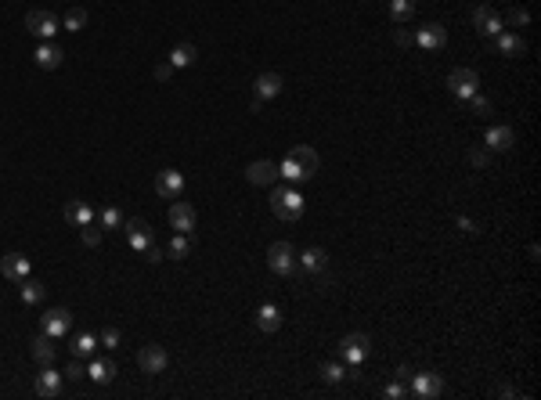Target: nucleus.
<instances>
[{
  "label": "nucleus",
  "mask_w": 541,
  "mask_h": 400,
  "mask_svg": "<svg viewBox=\"0 0 541 400\" xmlns=\"http://www.w3.org/2000/svg\"><path fill=\"white\" fill-rule=\"evenodd\" d=\"M466 109H469L473 116H487V112H491V101H487L484 94H473V98H466Z\"/></svg>",
  "instance_id": "f704fd0d"
},
{
  "label": "nucleus",
  "mask_w": 541,
  "mask_h": 400,
  "mask_svg": "<svg viewBox=\"0 0 541 400\" xmlns=\"http://www.w3.org/2000/svg\"><path fill=\"white\" fill-rule=\"evenodd\" d=\"M87 375L94 378V383L105 386V383H112V378H116V364H112V361H94V364L87 368Z\"/></svg>",
  "instance_id": "cd10ccee"
},
{
  "label": "nucleus",
  "mask_w": 541,
  "mask_h": 400,
  "mask_svg": "<svg viewBox=\"0 0 541 400\" xmlns=\"http://www.w3.org/2000/svg\"><path fill=\"white\" fill-rule=\"evenodd\" d=\"M66 220L73 227H87V224H94V209L87 202H69L66 206Z\"/></svg>",
  "instance_id": "a878e982"
},
{
  "label": "nucleus",
  "mask_w": 541,
  "mask_h": 400,
  "mask_svg": "<svg viewBox=\"0 0 541 400\" xmlns=\"http://www.w3.org/2000/svg\"><path fill=\"white\" fill-rule=\"evenodd\" d=\"M253 91H257V101L278 98V94H282V76H278V72H260L257 83H253Z\"/></svg>",
  "instance_id": "a211bd4d"
},
{
  "label": "nucleus",
  "mask_w": 541,
  "mask_h": 400,
  "mask_svg": "<svg viewBox=\"0 0 541 400\" xmlns=\"http://www.w3.org/2000/svg\"><path fill=\"white\" fill-rule=\"evenodd\" d=\"M278 177H282V174H278V166H275V162H267V159L249 162V166H245V180H249V184H257V187L275 184Z\"/></svg>",
  "instance_id": "9d476101"
},
{
  "label": "nucleus",
  "mask_w": 541,
  "mask_h": 400,
  "mask_svg": "<svg viewBox=\"0 0 541 400\" xmlns=\"http://www.w3.org/2000/svg\"><path fill=\"white\" fill-rule=\"evenodd\" d=\"M66 378H73V383H79V378H87V368H83V361L76 357V361L66 368Z\"/></svg>",
  "instance_id": "58836bf2"
},
{
  "label": "nucleus",
  "mask_w": 541,
  "mask_h": 400,
  "mask_svg": "<svg viewBox=\"0 0 541 400\" xmlns=\"http://www.w3.org/2000/svg\"><path fill=\"white\" fill-rule=\"evenodd\" d=\"M170 72H174V66L166 61V66H159V69H155V79H170Z\"/></svg>",
  "instance_id": "49530a36"
},
{
  "label": "nucleus",
  "mask_w": 541,
  "mask_h": 400,
  "mask_svg": "<svg viewBox=\"0 0 541 400\" xmlns=\"http://www.w3.org/2000/svg\"><path fill=\"white\" fill-rule=\"evenodd\" d=\"M484 141H487V152H509L516 144V130L512 126H487Z\"/></svg>",
  "instance_id": "dca6fc26"
},
{
  "label": "nucleus",
  "mask_w": 541,
  "mask_h": 400,
  "mask_svg": "<svg viewBox=\"0 0 541 400\" xmlns=\"http://www.w3.org/2000/svg\"><path fill=\"white\" fill-rule=\"evenodd\" d=\"M195 58H199L195 44H177V47L170 51V58H166V61H170L174 69H192V66H195Z\"/></svg>",
  "instance_id": "393cba45"
},
{
  "label": "nucleus",
  "mask_w": 541,
  "mask_h": 400,
  "mask_svg": "<svg viewBox=\"0 0 541 400\" xmlns=\"http://www.w3.org/2000/svg\"><path fill=\"white\" fill-rule=\"evenodd\" d=\"M61 26H66L69 33H79L83 26H87V11H83V8H73V11L66 15V22H61Z\"/></svg>",
  "instance_id": "473e14b6"
},
{
  "label": "nucleus",
  "mask_w": 541,
  "mask_h": 400,
  "mask_svg": "<svg viewBox=\"0 0 541 400\" xmlns=\"http://www.w3.org/2000/svg\"><path fill=\"white\" fill-rule=\"evenodd\" d=\"M101 231H105V227H94V224H87V227H79V242L83 245H101Z\"/></svg>",
  "instance_id": "c9c22d12"
},
{
  "label": "nucleus",
  "mask_w": 541,
  "mask_h": 400,
  "mask_svg": "<svg viewBox=\"0 0 541 400\" xmlns=\"http://www.w3.org/2000/svg\"><path fill=\"white\" fill-rule=\"evenodd\" d=\"M155 192H159V199H166V202L181 199V192H184V177H181L177 170H162V174L155 177Z\"/></svg>",
  "instance_id": "2eb2a0df"
},
{
  "label": "nucleus",
  "mask_w": 541,
  "mask_h": 400,
  "mask_svg": "<svg viewBox=\"0 0 541 400\" xmlns=\"http://www.w3.org/2000/svg\"><path fill=\"white\" fill-rule=\"evenodd\" d=\"M127 238H130V245L137 252H144V249L152 245V227L144 224V220H127Z\"/></svg>",
  "instance_id": "aec40b11"
},
{
  "label": "nucleus",
  "mask_w": 541,
  "mask_h": 400,
  "mask_svg": "<svg viewBox=\"0 0 541 400\" xmlns=\"http://www.w3.org/2000/svg\"><path fill=\"white\" fill-rule=\"evenodd\" d=\"M325 263H328V252H325V249H307L303 256L296 260V267L307 270V275H318V270H325Z\"/></svg>",
  "instance_id": "b1692460"
},
{
  "label": "nucleus",
  "mask_w": 541,
  "mask_h": 400,
  "mask_svg": "<svg viewBox=\"0 0 541 400\" xmlns=\"http://www.w3.org/2000/svg\"><path fill=\"white\" fill-rule=\"evenodd\" d=\"M318 166H321L318 152L310 148V144H296V148L285 155V162L278 166V174H282L289 184H303V180H314V177H318Z\"/></svg>",
  "instance_id": "f257e3e1"
},
{
  "label": "nucleus",
  "mask_w": 541,
  "mask_h": 400,
  "mask_svg": "<svg viewBox=\"0 0 541 400\" xmlns=\"http://www.w3.org/2000/svg\"><path fill=\"white\" fill-rule=\"evenodd\" d=\"M0 275H4L8 282L29 278V256H26V252H8V256L0 260Z\"/></svg>",
  "instance_id": "f8f14e48"
},
{
  "label": "nucleus",
  "mask_w": 541,
  "mask_h": 400,
  "mask_svg": "<svg viewBox=\"0 0 541 400\" xmlns=\"http://www.w3.org/2000/svg\"><path fill=\"white\" fill-rule=\"evenodd\" d=\"M368 335L365 332H350V335H343V343H340V353L346 357L350 364H358V361H365V353H368Z\"/></svg>",
  "instance_id": "9b49d317"
},
{
  "label": "nucleus",
  "mask_w": 541,
  "mask_h": 400,
  "mask_svg": "<svg viewBox=\"0 0 541 400\" xmlns=\"http://www.w3.org/2000/svg\"><path fill=\"white\" fill-rule=\"evenodd\" d=\"M119 339H123L119 328H105V332L98 335V343H101V346H109V350H116V346H119Z\"/></svg>",
  "instance_id": "4c0bfd02"
},
{
  "label": "nucleus",
  "mask_w": 541,
  "mask_h": 400,
  "mask_svg": "<svg viewBox=\"0 0 541 400\" xmlns=\"http://www.w3.org/2000/svg\"><path fill=\"white\" fill-rule=\"evenodd\" d=\"M390 15H393V22H408L415 15V0H390Z\"/></svg>",
  "instance_id": "c756f323"
},
{
  "label": "nucleus",
  "mask_w": 541,
  "mask_h": 400,
  "mask_svg": "<svg viewBox=\"0 0 541 400\" xmlns=\"http://www.w3.org/2000/svg\"><path fill=\"white\" fill-rule=\"evenodd\" d=\"M26 29H29L33 36H40V40H51V36L58 33V18H54L51 11H29V15H26Z\"/></svg>",
  "instance_id": "1a4fd4ad"
},
{
  "label": "nucleus",
  "mask_w": 541,
  "mask_h": 400,
  "mask_svg": "<svg viewBox=\"0 0 541 400\" xmlns=\"http://www.w3.org/2000/svg\"><path fill=\"white\" fill-rule=\"evenodd\" d=\"M408 383H411V393L419 397V400H433V397L444 393V378L436 375V371H415Z\"/></svg>",
  "instance_id": "39448f33"
},
{
  "label": "nucleus",
  "mask_w": 541,
  "mask_h": 400,
  "mask_svg": "<svg viewBox=\"0 0 541 400\" xmlns=\"http://www.w3.org/2000/svg\"><path fill=\"white\" fill-rule=\"evenodd\" d=\"M29 357H33L36 364H51L54 361V339H51L47 332H40L36 339L29 343Z\"/></svg>",
  "instance_id": "6ab92c4d"
},
{
  "label": "nucleus",
  "mask_w": 541,
  "mask_h": 400,
  "mask_svg": "<svg viewBox=\"0 0 541 400\" xmlns=\"http://www.w3.org/2000/svg\"><path fill=\"white\" fill-rule=\"evenodd\" d=\"M476 87H480V76H476V69H451V76H448V91L459 98V101H466V98H473L476 94Z\"/></svg>",
  "instance_id": "20e7f679"
},
{
  "label": "nucleus",
  "mask_w": 541,
  "mask_h": 400,
  "mask_svg": "<svg viewBox=\"0 0 541 400\" xmlns=\"http://www.w3.org/2000/svg\"><path fill=\"white\" fill-rule=\"evenodd\" d=\"M40 328H44L51 339H61L69 328H73V314L66 310V307H54V310H47L44 314V321H40Z\"/></svg>",
  "instance_id": "6e6552de"
},
{
  "label": "nucleus",
  "mask_w": 541,
  "mask_h": 400,
  "mask_svg": "<svg viewBox=\"0 0 541 400\" xmlns=\"http://www.w3.org/2000/svg\"><path fill=\"white\" fill-rule=\"evenodd\" d=\"M188 252H192V238L188 235H174L170 245H166V256H170V260H184Z\"/></svg>",
  "instance_id": "c85d7f7f"
},
{
  "label": "nucleus",
  "mask_w": 541,
  "mask_h": 400,
  "mask_svg": "<svg viewBox=\"0 0 541 400\" xmlns=\"http://www.w3.org/2000/svg\"><path fill=\"white\" fill-rule=\"evenodd\" d=\"M257 328H260V332H278V328H282V310H278L275 303H264V307L257 310Z\"/></svg>",
  "instance_id": "4be33fe9"
},
{
  "label": "nucleus",
  "mask_w": 541,
  "mask_h": 400,
  "mask_svg": "<svg viewBox=\"0 0 541 400\" xmlns=\"http://www.w3.org/2000/svg\"><path fill=\"white\" fill-rule=\"evenodd\" d=\"M144 260H148V263H162V249L148 245V249H144Z\"/></svg>",
  "instance_id": "37998d69"
},
{
  "label": "nucleus",
  "mask_w": 541,
  "mask_h": 400,
  "mask_svg": "<svg viewBox=\"0 0 541 400\" xmlns=\"http://www.w3.org/2000/svg\"><path fill=\"white\" fill-rule=\"evenodd\" d=\"M411 375H415V368H411V364H397V383H408Z\"/></svg>",
  "instance_id": "c03bdc74"
},
{
  "label": "nucleus",
  "mask_w": 541,
  "mask_h": 400,
  "mask_svg": "<svg viewBox=\"0 0 541 400\" xmlns=\"http://www.w3.org/2000/svg\"><path fill=\"white\" fill-rule=\"evenodd\" d=\"M33 58H36V66H40V69H58V66H61V58H66V54H61V47H58V44H51V40H44V44L36 47V54H33Z\"/></svg>",
  "instance_id": "412c9836"
},
{
  "label": "nucleus",
  "mask_w": 541,
  "mask_h": 400,
  "mask_svg": "<svg viewBox=\"0 0 541 400\" xmlns=\"http://www.w3.org/2000/svg\"><path fill=\"white\" fill-rule=\"evenodd\" d=\"M267 267L275 270V275H296V249L289 242H275L267 249Z\"/></svg>",
  "instance_id": "7ed1b4c3"
},
{
  "label": "nucleus",
  "mask_w": 541,
  "mask_h": 400,
  "mask_svg": "<svg viewBox=\"0 0 541 400\" xmlns=\"http://www.w3.org/2000/svg\"><path fill=\"white\" fill-rule=\"evenodd\" d=\"M61 383H66V375H58L54 368L44 364V371L36 375V397H58L61 393Z\"/></svg>",
  "instance_id": "f3484780"
},
{
  "label": "nucleus",
  "mask_w": 541,
  "mask_h": 400,
  "mask_svg": "<svg viewBox=\"0 0 541 400\" xmlns=\"http://www.w3.org/2000/svg\"><path fill=\"white\" fill-rule=\"evenodd\" d=\"M137 364H141L144 375H159V371H166V364H170V353H166L159 343H148V346H141Z\"/></svg>",
  "instance_id": "0eeeda50"
},
{
  "label": "nucleus",
  "mask_w": 541,
  "mask_h": 400,
  "mask_svg": "<svg viewBox=\"0 0 541 400\" xmlns=\"http://www.w3.org/2000/svg\"><path fill=\"white\" fill-rule=\"evenodd\" d=\"M404 393H408V390H404V383H393V386H386V390H383V397H386V400H401Z\"/></svg>",
  "instance_id": "a19ab883"
},
{
  "label": "nucleus",
  "mask_w": 541,
  "mask_h": 400,
  "mask_svg": "<svg viewBox=\"0 0 541 400\" xmlns=\"http://www.w3.org/2000/svg\"><path fill=\"white\" fill-rule=\"evenodd\" d=\"M303 195L296 192V187H275L270 192V209H275L278 220H300L303 217Z\"/></svg>",
  "instance_id": "f03ea898"
},
{
  "label": "nucleus",
  "mask_w": 541,
  "mask_h": 400,
  "mask_svg": "<svg viewBox=\"0 0 541 400\" xmlns=\"http://www.w3.org/2000/svg\"><path fill=\"white\" fill-rule=\"evenodd\" d=\"M195 224H199L195 206H192V202H181V199H174V206H170V227L177 231V235H192V231H195Z\"/></svg>",
  "instance_id": "423d86ee"
},
{
  "label": "nucleus",
  "mask_w": 541,
  "mask_h": 400,
  "mask_svg": "<svg viewBox=\"0 0 541 400\" xmlns=\"http://www.w3.org/2000/svg\"><path fill=\"white\" fill-rule=\"evenodd\" d=\"M69 350H73V357H91L94 350H98V335H91V332H79V335H73V343H69Z\"/></svg>",
  "instance_id": "bb28decb"
},
{
  "label": "nucleus",
  "mask_w": 541,
  "mask_h": 400,
  "mask_svg": "<svg viewBox=\"0 0 541 400\" xmlns=\"http://www.w3.org/2000/svg\"><path fill=\"white\" fill-rule=\"evenodd\" d=\"M527 22H531L527 8H509V15H505V22H502V26H509V29H524Z\"/></svg>",
  "instance_id": "2f4dec72"
},
{
  "label": "nucleus",
  "mask_w": 541,
  "mask_h": 400,
  "mask_svg": "<svg viewBox=\"0 0 541 400\" xmlns=\"http://www.w3.org/2000/svg\"><path fill=\"white\" fill-rule=\"evenodd\" d=\"M119 224H123V213H119L116 206H105V209H101V227H119Z\"/></svg>",
  "instance_id": "e433bc0d"
},
{
  "label": "nucleus",
  "mask_w": 541,
  "mask_h": 400,
  "mask_svg": "<svg viewBox=\"0 0 541 400\" xmlns=\"http://www.w3.org/2000/svg\"><path fill=\"white\" fill-rule=\"evenodd\" d=\"M524 51H527V44H524V36H519V33H498V54L519 58Z\"/></svg>",
  "instance_id": "5701e85b"
},
{
  "label": "nucleus",
  "mask_w": 541,
  "mask_h": 400,
  "mask_svg": "<svg viewBox=\"0 0 541 400\" xmlns=\"http://www.w3.org/2000/svg\"><path fill=\"white\" fill-rule=\"evenodd\" d=\"M318 375L325 378V383H343V378H346V368L328 361V364H321V368H318Z\"/></svg>",
  "instance_id": "72a5a7b5"
},
{
  "label": "nucleus",
  "mask_w": 541,
  "mask_h": 400,
  "mask_svg": "<svg viewBox=\"0 0 541 400\" xmlns=\"http://www.w3.org/2000/svg\"><path fill=\"white\" fill-rule=\"evenodd\" d=\"M393 44H397V47H411L415 36H411L408 29H393Z\"/></svg>",
  "instance_id": "ea45409f"
},
{
  "label": "nucleus",
  "mask_w": 541,
  "mask_h": 400,
  "mask_svg": "<svg viewBox=\"0 0 541 400\" xmlns=\"http://www.w3.org/2000/svg\"><path fill=\"white\" fill-rule=\"evenodd\" d=\"M47 296V289L40 285V282H29V278H22V303H40Z\"/></svg>",
  "instance_id": "7c9ffc66"
},
{
  "label": "nucleus",
  "mask_w": 541,
  "mask_h": 400,
  "mask_svg": "<svg viewBox=\"0 0 541 400\" xmlns=\"http://www.w3.org/2000/svg\"><path fill=\"white\" fill-rule=\"evenodd\" d=\"M473 26H476V33H480V36H498V33H505L502 18H498L487 4H480V8L473 11Z\"/></svg>",
  "instance_id": "4468645a"
},
{
  "label": "nucleus",
  "mask_w": 541,
  "mask_h": 400,
  "mask_svg": "<svg viewBox=\"0 0 541 400\" xmlns=\"http://www.w3.org/2000/svg\"><path fill=\"white\" fill-rule=\"evenodd\" d=\"M415 44H419L422 51H441L448 44V29L441 22H429V26H422L419 33H415Z\"/></svg>",
  "instance_id": "ddd939ff"
},
{
  "label": "nucleus",
  "mask_w": 541,
  "mask_h": 400,
  "mask_svg": "<svg viewBox=\"0 0 541 400\" xmlns=\"http://www.w3.org/2000/svg\"><path fill=\"white\" fill-rule=\"evenodd\" d=\"M459 227L466 231V235H476V224H473L469 217H459Z\"/></svg>",
  "instance_id": "a18cd8bd"
},
{
  "label": "nucleus",
  "mask_w": 541,
  "mask_h": 400,
  "mask_svg": "<svg viewBox=\"0 0 541 400\" xmlns=\"http://www.w3.org/2000/svg\"><path fill=\"white\" fill-rule=\"evenodd\" d=\"M469 162L476 166V170H480V166L487 162V152H484V148H473V152H469Z\"/></svg>",
  "instance_id": "79ce46f5"
}]
</instances>
